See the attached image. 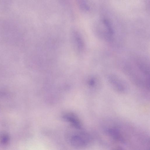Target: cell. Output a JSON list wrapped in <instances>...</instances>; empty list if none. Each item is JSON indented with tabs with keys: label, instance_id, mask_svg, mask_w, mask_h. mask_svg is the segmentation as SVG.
<instances>
[{
	"label": "cell",
	"instance_id": "cell-1",
	"mask_svg": "<svg viewBox=\"0 0 150 150\" xmlns=\"http://www.w3.org/2000/svg\"><path fill=\"white\" fill-rule=\"evenodd\" d=\"M125 69L131 80L137 86L149 90V66L144 59L136 58L126 64Z\"/></svg>",
	"mask_w": 150,
	"mask_h": 150
},
{
	"label": "cell",
	"instance_id": "cell-2",
	"mask_svg": "<svg viewBox=\"0 0 150 150\" xmlns=\"http://www.w3.org/2000/svg\"><path fill=\"white\" fill-rule=\"evenodd\" d=\"M105 133L112 140L124 145L128 143V138L121 127L116 125H108L104 129Z\"/></svg>",
	"mask_w": 150,
	"mask_h": 150
},
{
	"label": "cell",
	"instance_id": "cell-3",
	"mask_svg": "<svg viewBox=\"0 0 150 150\" xmlns=\"http://www.w3.org/2000/svg\"><path fill=\"white\" fill-rule=\"evenodd\" d=\"M108 81L111 86L117 92L125 93L128 91V86L126 82L118 76L111 74L108 76Z\"/></svg>",
	"mask_w": 150,
	"mask_h": 150
},
{
	"label": "cell",
	"instance_id": "cell-4",
	"mask_svg": "<svg viewBox=\"0 0 150 150\" xmlns=\"http://www.w3.org/2000/svg\"><path fill=\"white\" fill-rule=\"evenodd\" d=\"M91 137L88 133L81 132L73 135L70 140L72 145L81 147L88 145L91 141Z\"/></svg>",
	"mask_w": 150,
	"mask_h": 150
},
{
	"label": "cell",
	"instance_id": "cell-5",
	"mask_svg": "<svg viewBox=\"0 0 150 150\" xmlns=\"http://www.w3.org/2000/svg\"><path fill=\"white\" fill-rule=\"evenodd\" d=\"M98 32L103 38L108 41H112L113 38L114 31L110 21L106 19L101 20Z\"/></svg>",
	"mask_w": 150,
	"mask_h": 150
},
{
	"label": "cell",
	"instance_id": "cell-6",
	"mask_svg": "<svg viewBox=\"0 0 150 150\" xmlns=\"http://www.w3.org/2000/svg\"><path fill=\"white\" fill-rule=\"evenodd\" d=\"M64 119L69 122L73 126L77 129H80L82 128V124L78 117L73 113H67L64 115Z\"/></svg>",
	"mask_w": 150,
	"mask_h": 150
},
{
	"label": "cell",
	"instance_id": "cell-7",
	"mask_svg": "<svg viewBox=\"0 0 150 150\" xmlns=\"http://www.w3.org/2000/svg\"><path fill=\"white\" fill-rule=\"evenodd\" d=\"M79 8L83 12H89L91 9L89 0H75Z\"/></svg>",
	"mask_w": 150,
	"mask_h": 150
},
{
	"label": "cell",
	"instance_id": "cell-8",
	"mask_svg": "<svg viewBox=\"0 0 150 150\" xmlns=\"http://www.w3.org/2000/svg\"><path fill=\"white\" fill-rule=\"evenodd\" d=\"M13 0H0V11H5L9 9Z\"/></svg>",
	"mask_w": 150,
	"mask_h": 150
},
{
	"label": "cell",
	"instance_id": "cell-9",
	"mask_svg": "<svg viewBox=\"0 0 150 150\" xmlns=\"http://www.w3.org/2000/svg\"><path fill=\"white\" fill-rule=\"evenodd\" d=\"M88 84L91 87L96 89L100 84V80L98 77L93 76L89 80Z\"/></svg>",
	"mask_w": 150,
	"mask_h": 150
}]
</instances>
